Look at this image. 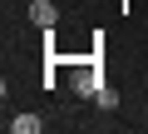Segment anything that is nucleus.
I'll use <instances>...</instances> for the list:
<instances>
[{
    "mask_svg": "<svg viewBox=\"0 0 148 134\" xmlns=\"http://www.w3.org/2000/svg\"><path fill=\"white\" fill-rule=\"evenodd\" d=\"M30 20H35L40 30H54V20H59V5H54V0H30Z\"/></svg>",
    "mask_w": 148,
    "mask_h": 134,
    "instance_id": "nucleus-1",
    "label": "nucleus"
},
{
    "mask_svg": "<svg viewBox=\"0 0 148 134\" xmlns=\"http://www.w3.org/2000/svg\"><path fill=\"white\" fill-rule=\"evenodd\" d=\"M99 85H104V75H99V65H89V70H79V80H74V90H79L84 99H94V94H99Z\"/></svg>",
    "mask_w": 148,
    "mask_h": 134,
    "instance_id": "nucleus-2",
    "label": "nucleus"
},
{
    "mask_svg": "<svg viewBox=\"0 0 148 134\" xmlns=\"http://www.w3.org/2000/svg\"><path fill=\"white\" fill-rule=\"evenodd\" d=\"M40 124H45L40 114H15V119H10V129H15V134H40Z\"/></svg>",
    "mask_w": 148,
    "mask_h": 134,
    "instance_id": "nucleus-3",
    "label": "nucleus"
},
{
    "mask_svg": "<svg viewBox=\"0 0 148 134\" xmlns=\"http://www.w3.org/2000/svg\"><path fill=\"white\" fill-rule=\"evenodd\" d=\"M94 104H99V109H119V90H109V85H99V94H94Z\"/></svg>",
    "mask_w": 148,
    "mask_h": 134,
    "instance_id": "nucleus-4",
    "label": "nucleus"
}]
</instances>
